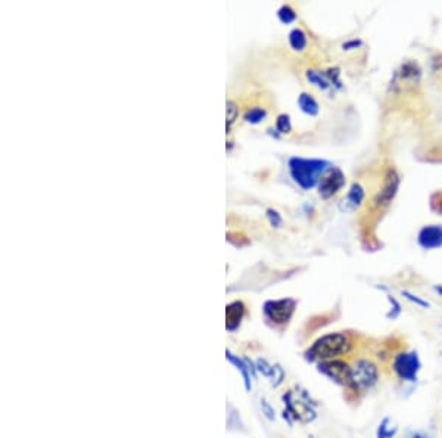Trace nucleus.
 Returning <instances> with one entry per match:
<instances>
[{"mask_svg":"<svg viewBox=\"0 0 442 438\" xmlns=\"http://www.w3.org/2000/svg\"><path fill=\"white\" fill-rule=\"evenodd\" d=\"M432 207L434 210H436L438 213H442V193H436L432 198Z\"/></svg>","mask_w":442,"mask_h":438,"instance_id":"nucleus-19","label":"nucleus"},{"mask_svg":"<svg viewBox=\"0 0 442 438\" xmlns=\"http://www.w3.org/2000/svg\"><path fill=\"white\" fill-rule=\"evenodd\" d=\"M245 315V304L242 301H234L226 307V327L227 331H236L241 325Z\"/></svg>","mask_w":442,"mask_h":438,"instance_id":"nucleus-9","label":"nucleus"},{"mask_svg":"<svg viewBox=\"0 0 442 438\" xmlns=\"http://www.w3.org/2000/svg\"><path fill=\"white\" fill-rule=\"evenodd\" d=\"M419 241L425 248L441 247L442 245V228L441 226L425 228L419 235Z\"/></svg>","mask_w":442,"mask_h":438,"instance_id":"nucleus-10","label":"nucleus"},{"mask_svg":"<svg viewBox=\"0 0 442 438\" xmlns=\"http://www.w3.org/2000/svg\"><path fill=\"white\" fill-rule=\"evenodd\" d=\"M435 289H436V292H439V294L442 296V286H436Z\"/></svg>","mask_w":442,"mask_h":438,"instance_id":"nucleus-22","label":"nucleus"},{"mask_svg":"<svg viewBox=\"0 0 442 438\" xmlns=\"http://www.w3.org/2000/svg\"><path fill=\"white\" fill-rule=\"evenodd\" d=\"M226 357H227V360L233 364V366H236V369L242 374L244 384H245V390H246V391H251V388H252V384H251V375H249V369H251V368H248L246 361H244L242 359H239L237 356L232 354L230 352H227V353H226Z\"/></svg>","mask_w":442,"mask_h":438,"instance_id":"nucleus-11","label":"nucleus"},{"mask_svg":"<svg viewBox=\"0 0 442 438\" xmlns=\"http://www.w3.org/2000/svg\"><path fill=\"white\" fill-rule=\"evenodd\" d=\"M344 185V174L339 169H330L320 181V195L323 198H330L335 195Z\"/></svg>","mask_w":442,"mask_h":438,"instance_id":"nucleus-8","label":"nucleus"},{"mask_svg":"<svg viewBox=\"0 0 442 438\" xmlns=\"http://www.w3.org/2000/svg\"><path fill=\"white\" fill-rule=\"evenodd\" d=\"M236 114H237L236 105L233 102H229L227 103V129H230V125L233 124V121L236 118Z\"/></svg>","mask_w":442,"mask_h":438,"instance_id":"nucleus-18","label":"nucleus"},{"mask_svg":"<svg viewBox=\"0 0 442 438\" xmlns=\"http://www.w3.org/2000/svg\"><path fill=\"white\" fill-rule=\"evenodd\" d=\"M329 167V164L326 161H319V159H304V158H292L289 161V169L293 180L297 184L304 188L310 189L314 186L320 174Z\"/></svg>","mask_w":442,"mask_h":438,"instance_id":"nucleus-3","label":"nucleus"},{"mask_svg":"<svg viewBox=\"0 0 442 438\" xmlns=\"http://www.w3.org/2000/svg\"><path fill=\"white\" fill-rule=\"evenodd\" d=\"M404 296L407 297L409 300H412L413 303H416L417 305H421V307H429V303H426V301H423V300H420V298H417V297H414V296H412L410 292H404Z\"/></svg>","mask_w":442,"mask_h":438,"instance_id":"nucleus-20","label":"nucleus"},{"mask_svg":"<svg viewBox=\"0 0 442 438\" xmlns=\"http://www.w3.org/2000/svg\"><path fill=\"white\" fill-rule=\"evenodd\" d=\"M289 40H290V45L295 50H302L305 47V43H307L305 34L301 30H293L289 35Z\"/></svg>","mask_w":442,"mask_h":438,"instance_id":"nucleus-13","label":"nucleus"},{"mask_svg":"<svg viewBox=\"0 0 442 438\" xmlns=\"http://www.w3.org/2000/svg\"><path fill=\"white\" fill-rule=\"evenodd\" d=\"M261 408H263V412L266 413V416H267L268 419H274V410L270 408V405L267 403L266 400L261 401Z\"/></svg>","mask_w":442,"mask_h":438,"instance_id":"nucleus-21","label":"nucleus"},{"mask_svg":"<svg viewBox=\"0 0 442 438\" xmlns=\"http://www.w3.org/2000/svg\"><path fill=\"white\" fill-rule=\"evenodd\" d=\"M421 368L420 357L416 352H400L391 359V369L395 376L405 382H414Z\"/></svg>","mask_w":442,"mask_h":438,"instance_id":"nucleus-4","label":"nucleus"},{"mask_svg":"<svg viewBox=\"0 0 442 438\" xmlns=\"http://www.w3.org/2000/svg\"><path fill=\"white\" fill-rule=\"evenodd\" d=\"M300 106L304 113L307 114H311V116H316L319 113V105L317 102L312 99L310 95L307 94H302L300 96Z\"/></svg>","mask_w":442,"mask_h":438,"instance_id":"nucleus-12","label":"nucleus"},{"mask_svg":"<svg viewBox=\"0 0 442 438\" xmlns=\"http://www.w3.org/2000/svg\"><path fill=\"white\" fill-rule=\"evenodd\" d=\"M379 379L380 369L378 361L372 357L358 356L351 361V368H349V384L346 387V391L358 397L375 388Z\"/></svg>","mask_w":442,"mask_h":438,"instance_id":"nucleus-2","label":"nucleus"},{"mask_svg":"<svg viewBox=\"0 0 442 438\" xmlns=\"http://www.w3.org/2000/svg\"><path fill=\"white\" fill-rule=\"evenodd\" d=\"M278 130L282 133H288L290 130V121L288 116H280L278 118Z\"/></svg>","mask_w":442,"mask_h":438,"instance_id":"nucleus-16","label":"nucleus"},{"mask_svg":"<svg viewBox=\"0 0 442 438\" xmlns=\"http://www.w3.org/2000/svg\"><path fill=\"white\" fill-rule=\"evenodd\" d=\"M295 307H297V301L292 298L267 301L264 304V315L267 320L276 326L286 325L295 312Z\"/></svg>","mask_w":442,"mask_h":438,"instance_id":"nucleus-6","label":"nucleus"},{"mask_svg":"<svg viewBox=\"0 0 442 438\" xmlns=\"http://www.w3.org/2000/svg\"><path fill=\"white\" fill-rule=\"evenodd\" d=\"M319 371L330 378L336 384L342 386L344 388L348 387L349 384V368H351V363L344 360V359H335V360H326L317 363Z\"/></svg>","mask_w":442,"mask_h":438,"instance_id":"nucleus-7","label":"nucleus"},{"mask_svg":"<svg viewBox=\"0 0 442 438\" xmlns=\"http://www.w3.org/2000/svg\"><path fill=\"white\" fill-rule=\"evenodd\" d=\"M279 16H280V20H282L283 23H292V21L295 20V13H293L292 9L288 8V6H283V8L279 11Z\"/></svg>","mask_w":442,"mask_h":438,"instance_id":"nucleus-17","label":"nucleus"},{"mask_svg":"<svg viewBox=\"0 0 442 438\" xmlns=\"http://www.w3.org/2000/svg\"><path fill=\"white\" fill-rule=\"evenodd\" d=\"M266 117V111L261 108H252L245 114V120L249 123H260Z\"/></svg>","mask_w":442,"mask_h":438,"instance_id":"nucleus-15","label":"nucleus"},{"mask_svg":"<svg viewBox=\"0 0 442 438\" xmlns=\"http://www.w3.org/2000/svg\"><path fill=\"white\" fill-rule=\"evenodd\" d=\"M390 417H385L383 421H382V424L379 425V428H378V434H376V438H391L395 432H397V429H391L388 425H390Z\"/></svg>","mask_w":442,"mask_h":438,"instance_id":"nucleus-14","label":"nucleus"},{"mask_svg":"<svg viewBox=\"0 0 442 438\" xmlns=\"http://www.w3.org/2000/svg\"><path fill=\"white\" fill-rule=\"evenodd\" d=\"M357 347L354 334L349 332H332L319 338L305 353L310 361H326L349 356Z\"/></svg>","mask_w":442,"mask_h":438,"instance_id":"nucleus-1","label":"nucleus"},{"mask_svg":"<svg viewBox=\"0 0 442 438\" xmlns=\"http://www.w3.org/2000/svg\"><path fill=\"white\" fill-rule=\"evenodd\" d=\"M304 395H305V393H302V397ZM302 397L297 395L293 391H289L288 394H285L283 400H285V405H286V410L292 417L298 419V421L311 422L312 419L316 417V410L312 409L310 400H308V395L305 398H302Z\"/></svg>","mask_w":442,"mask_h":438,"instance_id":"nucleus-5","label":"nucleus"}]
</instances>
